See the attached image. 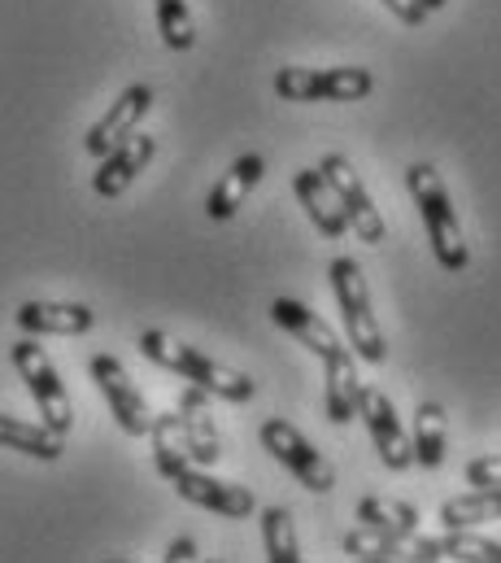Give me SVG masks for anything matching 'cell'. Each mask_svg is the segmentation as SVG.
Wrapping results in <instances>:
<instances>
[{
	"instance_id": "6da1fadb",
	"label": "cell",
	"mask_w": 501,
	"mask_h": 563,
	"mask_svg": "<svg viewBox=\"0 0 501 563\" xmlns=\"http://www.w3.org/2000/svg\"><path fill=\"white\" fill-rule=\"evenodd\" d=\"M405 188L423 214V228H427V241H432V254L441 263V272H467L471 263V250H467V236H463V223L454 214V201H449V188L441 179V170L432 162H414L405 170Z\"/></svg>"
},
{
	"instance_id": "7a4b0ae2",
	"label": "cell",
	"mask_w": 501,
	"mask_h": 563,
	"mask_svg": "<svg viewBox=\"0 0 501 563\" xmlns=\"http://www.w3.org/2000/svg\"><path fill=\"white\" fill-rule=\"evenodd\" d=\"M140 350H144V358H148V363H157V367H166V372L183 376L188 385L205 389L210 398H223V402H249L253 394H257V380H253V376L232 372V367H223V363H214V358L197 354L192 345L175 341L170 332L148 328V332L140 336Z\"/></svg>"
},
{
	"instance_id": "3957f363",
	"label": "cell",
	"mask_w": 501,
	"mask_h": 563,
	"mask_svg": "<svg viewBox=\"0 0 501 563\" xmlns=\"http://www.w3.org/2000/svg\"><path fill=\"white\" fill-rule=\"evenodd\" d=\"M327 280L336 292V310L345 319V332H349V350L367 363H383L388 345H383V332L376 323V310H371V292H367V276L354 258H332L327 267Z\"/></svg>"
},
{
	"instance_id": "277c9868",
	"label": "cell",
	"mask_w": 501,
	"mask_h": 563,
	"mask_svg": "<svg viewBox=\"0 0 501 563\" xmlns=\"http://www.w3.org/2000/svg\"><path fill=\"white\" fill-rule=\"evenodd\" d=\"M376 92V75L363 66H283L275 75L279 101H363Z\"/></svg>"
},
{
	"instance_id": "5b68a950",
	"label": "cell",
	"mask_w": 501,
	"mask_h": 563,
	"mask_svg": "<svg viewBox=\"0 0 501 563\" xmlns=\"http://www.w3.org/2000/svg\"><path fill=\"white\" fill-rule=\"evenodd\" d=\"M9 358H13L18 376L26 380V389H31V398H35L44 423L66 437V432L75 428V407H70V394H66V385H62L53 358L44 354V345H35L31 336H22V341L9 345Z\"/></svg>"
},
{
	"instance_id": "8992f818",
	"label": "cell",
	"mask_w": 501,
	"mask_h": 563,
	"mask_svg": "<svg viewBox=\"0 0 501 563\" xmlns=\"http://www.w3.org/2000/svg\"><path fill=\"white\" fill-rule=\"evenodd\" d=\"M257 437H261L266 454L279 459V463H283L310 494H327V489H336V467L314 450L310 437H301L288 420H266Z\"/></svg>"
},
{
	"instance_id": "52a82bcc",
	"label": "cell",
	"mask_w": 501,
	"mask_h": 563,
	"mask_svg": "<svg viewBox=\"0 0 501 563\" xmlns=\"http://www.w3.org/2000/svg\"><path fill=\"white\" fill-rule=\"evenodd\" d=\"M319 170H323V175H327V184L336 188V197H341V206H345L349 228L358 232V241H367V245H383L388 223H383V214L376 210L371 192L363 188V179H358L354 162H349L345 153H327V157L319 162Z\"/></svg>"
},
{
	"instance_id": "ba28073f",
	"label": "cell",
	"mask_w": 501,
	"mask_h": 563,
	"mask_svg": "<svg viewBox=\"0 0 501 563\" xmlns=\"http://www.w3.org/2000/svg\"><path fill=\"white\" fill-rule=\"evenodd\" d=\"M88 376H92L97 389L105 394V402H110V411H114V420H119V428H123L126 437H148L153 411H148L144 394L135 389V380L126 376L123 363H119L114 354H97V358L88 363Z\"/></svg>"
},
{
	"instance_id": "9c48e42d",
	"label": "cell",
	"mask_w": 501,
	"mask_h": 563,
	"mask_svg": "<svg viewBox=\"0 0 501 563\" xmlns=\"http://www.w3.org/2000/svg\"><path fill=\"white\" fill-rule=\"evenodd\" d=\"M358 420L367 423L371 441H376L379 459L388 472H405L414 463V441L405 437V423L397 416V407L388 402V394L376 389V385H363L358 394Z\"/></svg>"
},
{
	"instance_id": "30bf717a",
	"label": "cell",
	"mask_w": 501,
	"mask_h": 563,
	"mask_svg": "<svg viewBox=\"0 0 501 563\" xmlns=\"http://www.w3.org/2000/svg\"><path fill=\"white\" fill-rule=\"evenodd\" d=\"M175 489H179V498H188L192 507H205V511H214V516H223V520H249L253 511H257V498H253L245 485L219 481V476H210V472L197 467V463L175 476Z\"/></svg>"
},
{
	"instance_id": "8fae6325",
	"label": "cell",
	"mask_w": 501,
	"mask_h": 563,
	"mask_svg": "<svg viewBox=\"0 0 501 563\" xmlns=\"http://www.w3.org/2000/svg\"><path fill=\"white\" fill-rule=\"evenodd\" d=\"M401 560H463V563H501V542L476 538V529H445L441 538H401Z\"/></svg>"
},
{
	"instance_id": "7c38bea8",
	"label": "cell",
	"mask_w": 501,
	"mask_h": 563,
	"mask_svg": "<svg viewBox=\"0 0 501 563\" xmlns=\"http://www.w3.org/2000/svg\"><path fill=\"white\" fill-rule=\"evenodd\" d=\"M148 110H153V88H148V84H131V88H123L119 101L105 110V119L88 128L84 148H88L92 157H105L110 148H119V144L140 128V119H144Z\"/></svg>"
},
{
	"instance_id": "4fadbf2b",
	"label": "cell",
	"mask_w": 501,
	"mask_h": 563,
	"mask_svg": "<svg viewBox=\"0 0 501 563\" xmlns=\"http://www.w3.org/2000/svg\"><path fill=\"white\" fill-rule=\"evenodd\" d=\"M13 323L26 336H79L97 323V310L84 301H22L13 310Z\"/></svg>"
},
{
	"instance_id": "5bb4252c",
	"label": "cell",
	"mask_w": 501,
	"mask_h": 563,
	"mask_svg": "<svg viewBox=\"0 0 501 563\" xmlns=\"http://www.w3.org/2000/svg\"><path fill=\"white\" fill-rule=\"evenodd\" d=\"M153 153H157V141H153V136L131 132L119 148H110V153L101 157V166H97V175H92V192H97V197H105V201L123 197L126 188L135 184V175L153 162Z\"/></svg>"
},
{
	"instance_id": "9a60e30c",
	"label": "cell",
	"mask_w": 501,
	"mask_h": 563,
	"mask_svg": "<svg viewBox=\"0 0 501 563\" xmlns=\"http://www.w3.org/2000/svg\"><path fill=\"white\" fill-rule=\"evenodd\" d=\"M179 420H183V437H188V454L197 467H214L223 459V437H219V423L210 411V394L188 385L179 394Z\"/></svg>"
},
{
	"instance_id": "2e32d148",
	"label": "cell",
	"mask_w": 501,
	"mask_h": 563,
	"mask_svg": "<svg viewBox=\"0 0 501 563\" xmlns=\"http://www.w3.org/2000/svg\"><path fill=\"white\" fill-rule=\"evenodd\" d=\"M292 192L301 197L310 223H314L327 241H341V236L349 232V214H345V206H341V197H336V188L327 184L323 170H297V175H292Z\"/></svg>"
},
{
	"instance_id": "e0dca14e",
	"label": "cell",
	"mask_w": 501,
	"mask_h": 563,
	"mask_svg": "<svg viewBox=\"0 0 501 563\" xmlns=\"http://www.w3.org/2000/svg\"><path fill=\"white\" fill-rule=\"evenodd\" d=\"M270 319H275L292 341H301L310 354H319V358H332V354L345 350V341H341L310 306H301V301H292V297H275V301H270Z\"/></svg>"
},
{
	"instance_id": "ac0fdd59",
	"label": "cell",
	"mask_w": 501,
	"mask_h": 563,
	"mask_svg": "<svg viewBox=\"0 0 501 563\" xmlns=\"http://www.w3.org/2000/svg\"><path fill=\"white\" fill-rule=\"evenodd\" d=\"M266 175V157L261 153H245V157H236L232 162V170L214 184V192L205 197V214L210 219H219V223H227L241 206H245V197H249L253 188H257V179Z\"/></svg>"
},
{
	"instance_id": "d6986e66",
	"label": "cell",
	"mask_w": 501,
	"mask_h": 563,
	"mask_svg": "<svg viewBox=\"0 0 501 563\" xmlns=\"http://www.w3.org/2000/svg\"><path fill=\"white\" fill-rule=\"evenodd\" d=\"M358 354L345 345L341 354H332V358H323V367H327V394H323V407H327V420L336 423H349L358 420V394H363V380H358V363H354Z\"/></svg>"
},
{
	"instance_id": "ffe728a7",
	"label": "cell",
	"mask_w": 501,
	"mask_h": 563,
	"mask_svg": "<svg viewBox=\"0 0 501 563\" xmlns=\"http://www.w3.org/2000/svg\"><path fill=\"white\" fill-rule=\"evenodd\" d=\"M148 441H153V467H157L166 481H175L183 467H192V454H188V437H183L179 411H162V416H153Z\"/></svg>"
},
{
	"instance_id": "44dd1931",
	"label": "cell",
	"mask_w": 501,
	"mask_h": 563,
	"mask_svg": "<svg viewBox=\"0 0 501 563\" xmlns=\"http://www.w3.org/2000/svg\"><path fill=\"white\" fill-rule=\"evenodd\" d=\"M0 445L4 450H22L31 459H44V463H57L66 454V437L53 432L48 423H26L18 416H0Z\"/></svg>"
},
{
	"instance_id": "7402d4cb",
	"label": "cell",
	"mask_w": 501,
	"mask_h": 563,
	"mask_svg": "<svg viewBox=\"0 0 501 563\" xmlns=\"http://www.w3.org/2000/svg\"><path fill=\"white\" fill-rule=\"evenodd\" d=\"M414 463L419 467H427V472H436L441 463H445V454H449V432H445V407L441 402H423L419 411H414Z\"/></svg>"
},
{
	"instance_id": "603a6c76",
	"label": "cell",
	"mask_w": 501,
	"mask_h": 563,
	"mask_svg": "<svg viewBox=\"0 0 501 563\" xmlns=\"http://www.w3.org/2000/svg\"><path fill=\"white\" fill-rule=\"evenodd\" d=\"M501 520V489H471L463 498H449L441 507V525L445 529H480Z\"/></svg>"
},
{
	"instance_id": "cb8c5ba5",
	"label": "cell",
	"mask_w": 501,
	"mask_h": 563,
	"mask_svg": "<svg viewBox=\"0 0 501 563\" xmlns=\"http://www.w3.org/2000/svg\"><path fill=\"white\" fill-rule=\"evenodd\" d=\"M358 520L379 529V533H388V538H410V533L419 529V507L397 503V498H376V494H371V498L358 503Z\"/></svg>"
},
{
	"instance_id": "d4e9b609",
	"label": "cell",
	"mask_w": 501,
	"mask_h": 563,
	"mask_svg": "<svg viewBox=\"0 0 501 563\" xmlns=\"http://www.w3.org/2000/svg\"><path fill=\"white\" fill-rule=\"evenodd\" d=\"M261 547L270 563H301V547H297V525L288 507H266L261 511Z\"/></svg>"
},
{
	"instance_id": "484cf974",
	"label": "cell",
	"mask_w": 501,
	"mask_h": 563,
	"mask_svg": "<svg viewBox=\"0 0 501 563\" xmlns=\"http://www.w3.org/2000/svg\"><path fill=\"white\" fill-rule=\"evenodd\" d=\"M341 551L349 560H363V563H392L401 560V538H388V533H379L371 525H358V529L345 533Z\"/></svg>"
},
{
	"instance_id": "4316f807",
	"label": "cell",
	"mask_w": 501,
	"mask_h": 563,
	"mask_svg": "<svg viewBox=\"0 0 501 563\" xmlns=\"http://www.w3.org/2000/svg\"><path fill=\"white\" fill-rule=\"evenodd\" d=\"M157 31L175 53H188L197 44V22L188 0H157Z\"/></svg>"
},
{
	"instance_id": "83f0119b",
	"label": "cell",
	"mask_w": 501,
	"mask_h": 563,
	"mask_svg": "<svg viewBox=\"0 0 501 563\" xmlns=\"http://www.w3.org/2000/svg\"><path fill=\"white\" fill-rule=\"evenodd\" d=\"M467 485L471 489H501V454H485L467 463Z\"/></svg>"
},
{
	"instance_id": "f1b7e54d",
	"label": "cell",
	"mask_w": 501,
	"mask_h": 563,
	"mask_svg": "<svg viewBox=\"0 0 501 563\" xmlns=\"http://www.w3.org/2000/svg\"><path fill=\"white\" fill-rule=\"evenodd\" d=\"M383 4H388L405 26H423V18H427V9H423L419 0H383Z\"/></svg>"
},
{
	"instance_id": "f546056e",
	"label": "cell",
	"mask_w": 501,
	"mask_h": 563,
	"mask_svg": "<svg viewBox=\"0 0 501 563\" xmlns=\"http://www.w3.org/2000/svg\"><path fill=\"white\" fill-rule=\"evenodd\" d=\"M197 555H201V551H197V542H192V538H175V542H170V551H166V560L170 563H188V560H197Z\"/></svg>"
},
{
	"instance_id": "4dcf8cb0",
	"label": "cell",
	"mask_w": 501,
	"mask_h": 563,
	"mask_svg": "<svg viewBox=\"0 0 501 563\" xmlns=\"http://www.w3.org/2000/svg\"><path fill=\"white\" fill-rule=\"evenodd\" d=\"M419 4H423V9H427V13H436V9H445V4H449V0H419Z\"/></svg>"
}]
</instances>
